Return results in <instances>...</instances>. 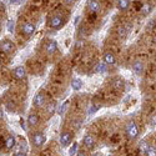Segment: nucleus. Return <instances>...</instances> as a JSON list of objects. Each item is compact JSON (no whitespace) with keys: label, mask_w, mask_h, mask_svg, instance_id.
Instances as JSON below:
<instances>
[{"label":"nucleus","mask_w":156,"mask_h":156,"mask_svg":"<svg viewBox=\"0 0 156 156\" xmlns=\"http://www.w3.org/2000/svg\"><path fill=\"white\" fill-rule=\"evenodd\" d=\"M83 142H84V145L87 147V149H94L95 146V139L93 135H90V134H86L83 139Z\"/></svg>","instance_id":"obj_12"},{"label":"nucleus","mask_w":156,"mask_h":156,"mask_svg":"<svg viewBox=\"0 0 156 156\" xmlns=\"http://www.w3.org/2000/svg\"><path fill=\"white\" fill-rule=\"evenodd\" d=\"M94 156H102V155H101V154H95Z\"/></svg>","instance_id":"obj_37"},{"label":"nucleus","mask_w":156,"mask_h":156,"mask_svg":"<svg viewBox=\"0 0 156 156\" xmlns=\"http://www.w3.org/2000/svg\"><path fill=\"white\" fill-rule=\"evenodd\" d=\"M55 109H56V104H55V102H51L50 105L48 106V112H49V114H53V112L55 111Z\"/></svg>","instance_id":"obj_25"},{"label":"nucleus","mask_w":156,"mask_h":156,"mask_svg":"<svg viewBox=\"0 0 156 156\" xmlns=\"http://www.w3.org/2000/svg\"><path fill=\"white\" fill-rule=\"evenodd\" d=\"M15 142H16L15 136H14V135H9V136L6 137V140H5V147H6L8 150H11L12 147L15 146Z\"/></svg>","instance_id":"obj_17"},{"label":"nucleus","mask_w":156,"mask_h":156,"mask_svg":"<svg viewBox=\"0 0 156 156\" xmlns=\"http://www.w3.org/2000/svg\"><path fill=\"white\" fill-rule=\"evenodd\" d=\"M86 9L89 10L90 14H98L101 9V5L98 0H87L86 3Z\"/></svg>","instance_id":"obj_5"},{"label":"nucleus","mask_w":156,"mask_h":156,"mask_svg":"<svg viewBox=\"0 0 156 156\" xmlns=\"http://www.w3.org/2000/svg\"><path fill=\"white\" fill-rule=\"evenodd\" d=\"M27 121H28L29 127H36L39 125V121H40V118H39V115L36 112H30Z\"/></svg>","instance_id":"obj_10"},{"label":"nucleus","mask_w":156,"mask_h":156,"mask_svg":"<svg viewBox=\"0 0 156 156\" xmlns=\"http://www.w3.org/2000/svg\"><path fill=\"white\" fill-rule=\"evenodd\" d=\"M98 71L100 73V74H102V73H106V70H108V65L104 62V61H100L99 64H98Z\"/></svg>","instance_id":"obj_21"},{"label":"nucleus","mask_w":156,"mask_h":156,"mask_svg":"<svg viewBox=\"0 0 156 156\" xmlns=\"http://www.w3.org/2000/svg\"><path fill=\"white\" fill-rule=\"evenodd\" d=\"M15 156H28V155H27V154H24V152H18Z\"/></svg>","instance_id":"obj_33"},{"label":"nucleus","mask_w":156,"mask_h":156,"mask_svg":"<svg viewBox=\"0 0 156 156\" xmlns=\"http://www.w3.org/2000/svg\"><path fill=\"white\" fill-rule=\"evenodd\" d=\"M33 105L35 108H43L45 105V94L44 93H37L35 95V98H34Z\"/></svg>","instance_id":"obj_8"},{"label":"nucleus","mask_w":156,"mask_h":156,"mask_svg":"<svg viewBox=\"0 0 156 156\" xmlns=\"http://www.w3.org/2000/svg\"><path fill=\"white\" fill-rule=\"evenodd\" d=\"M23 2H24V0H11L10 3H11L12 5H19V4H21Z\"/></svg>","instance_id":"obj_30"},{"label":"nucleus","mask_w":156,"mask_h":156,"mask_svg":"<svg viewBox=\"0 0 156 156\" xmlns=\"http://www.w3.org/2000/svg\"><path fill=\"white\" fill-rule=\"evenodd\" d=\"M66 108H68V102H65V105H61V108L59 109V114L62 115L65 111H66Z\"/></svg>","instance_id":"obj_27"},{"label":"nucleus","mask_w":156,"mask_h":156,"mask_svg":"<svg viewBox=\"0 0 156 156\" xmlns=\"http://www.w3.org/2000/svg\"><path fill=\"white\" fill-rule=\"evenodd\" d=\"M79 149V145H77V142H74V144L70 146V150H69V155L70 156H76V154H77V150Z\"/></svg>","instance_id":"obj_20"},{"label":"nucleus","mask_w":156,"mask_h":156,"mask_svg":"<svg viewBox=\"0 0 156 156\" xmlns=\"http://www.w3.org/2000/svg\"><path fill=\"white\" fill-rule=\"evenodd\" d=\"M12 74H14V77L16 80H24L27 77V69L24 66H16Z\"/></svg>","instance_id":"obj_9"},{"label":"nucleus","mask_w":156,"mask_h":156,"mask_svg":"<svg viewBox=\"0 0 156 156\" xmlns=\"http://www.w3.org/2000/svg\"><path fill=\"white\" fill-rule=\"evenodd\" d=\"M45 50L49 55H54L58 50V43L56 40H49L46 43V46H45Z\"/></svg>","instance_id":"obj_11"},{"label":"nucleus","mask_w":156,"mask_h":156,"mask_svg":"<svg viewBox=\"0 0 156 156\" xmlns=\"http://www.w3.org/2000/svg\"><path fill=\"white\" fill-rule=\"evenodd\" d=\"M71 86H73L74 90H76V91H77V90H80L83 87V81L80 79H74L71 81Z\"/></svg>","instance_id":"obj_19"},{"label":"nucleus","mask_w":156,"mask_h":156,"mask_svg":"<svg viewBox=\"0 0 156 156\" xmlns=\"http://www.w3.org/2000/svg\"><path fill=\"white\" fill-rule=\"evenodd\" d=\"M126 134H127V137L130 140H135L139 136V126H137V124L134 120L127 122V125H126Z\"/></svg>","instance_id":"obj_2"},{"label":"nucleus","mask_w":156,"mask_h":156,"mask_svg":"<svg viewBox=\"0 0 156 156\" xmlns=\"http://www.w3.org/2000/svg\"><path fill=\"white\" fill-rule=\"evenodd\" d=\"M34 31H35V25L31 24V23H25V24L23 25V28H21L23 35L27 36V37L31 36V35L34 34Z\"/></svg>","instance_id":"obj_7"},{"label":"nucleus","mask_w":156,"mask_h":156,"mask_svg":"<svg viewBox=\"0 0 156 156\" xmlns=\"http://www.w3.org/2000/svg\"><path fill=\"white\" fill-rule=\"evenodd\" d=\"M65 24H66V16H64L62 12H55V14L50 18V28L54 30L61 29Z\"/></svg>","instance_id":"obj_1"},{"label":"nucleus","mask_w":156,"mask_h":156,"mask_svg":"<svg viewBox=\"0 0 156 156\" xmlns=\"http://www.w3.org/2000/svg\"><path fill=\"white\" fill-rule=\"evenodd\" d=\"M133 70H134L135 74L140 75L142 73V70H144V62H142L141 60H136L134 62V65H133Z\"/></svg>","instance_id":"obj_16"},{"label":"nucleus","mask_w":156,"mask_h":156,"mask_svg":"<svg viewBox=\"0 0 156 156\" xmlns=\"http://www.w3.org/2000/svg\"><path fill=\"white\" fill-rule=\"evenodd\" d=\"M73 141V134L69 133V131H62L61 135H60V145L62 147H66L71 144Z\"/></svg>","instance_id":"obj_6"},{"label":"nucleus","mask_w":156,"mask_h":156,"mask_svg":"<svg viewBox=\"0 0 156 156\" xmlns=\"http://www.w3.org/2000/svg\"><path fill=\"white\" fill-rule=\"evenodd\" d=\"M130 5H131V0H118V9L121 11L129 10Z\"/></svg>","instance_id":"obj_14"},{"label":"nucleus","mask_w":156,"mask_h":156,"mask_svg":"<svg viewBox=\"0 0 156 156\" xmlns=\"http://www.w3.org/2000/svg\"><path fill=\"white\" fill-rule=\"evenodd\" d=\"M76 156H87V154H86V152H84V151H77Z\"/></svg>","instance_id":"obj_32"},{"label":"nucleus","mask_w":156,"mask_h":156,"mask_svg":"<svg viewBox=\"0 0 156 156\" xmlns=\"http://www.w3.org/2000/svg\"><path fill=\"white\" fill-rule=\"evenodd\" d=\"M6 109H8L9 111H11V112H15V111H16V106H15V104L12 102V101H9V102L6 104Z\"/></svg>","instance_id":"obj_23"},{"label":"nucleus","mask_w":156,"mask_h":156,"mask_svg":"<svg viewBox=\"0 0 156 156\" xmlns=\"http://www.w3.org/2000/svg\"><path fill=\"white\" fill-rule=\"evenodd\" d=\"M2 119H3V111L0 110V120H2Z\"/></svg>","instance_id":"obj_36"},{"label":"nucleus","mask_w":156,"mask_h":156,"mask_svg":"<svg viewBox=\"0 0 156 156\" xmlns=\"http://www.w3.org/2000/svg\"><path fill=\"white\" fill-rule=\"evenodd\" d=\"M14 28H15L14 20H9V23H8V30H9L10 33H12V31H14Z\"/></svg>","instance_id":"obj_24"},{"label":"nucleus","mask_w":156,"mask_h":156,"mask_svg":"<svg viewBox=\"0 0 156 156\" xmlns=\"http://www.w3.org/2000/svg\"><path fill=\"white\" fill-rule=\"evenodd\" d=\"M79 20H80V16H77V18L75 19V25H77V23H79Z\"/></svg>","instance_id":"obj_35"},{"label":"nucleus","mask_w":156,"mask_h":156,"mask_svg":"<svg viewBox=\"0 0 156 156\" xmlns=\"http://www.w3.org/2000/svg\"><path fill=\"white\" fill-rule=\"evenodd\" d=\"M125 87V81L122 79H116L112 81V89L116 90V91H121V90H124Z\"/></svg>","instance_id":"obj_15"},{"label":"nucleus","mask_w":156,"mask_h":156,"mask_svg":"<svg viewBox=\"0 0 156 156\" xmlns=\"http://www.w3.org/2000/svg\"><path fill=\"white\" fill-rule=\"evenodd\" d=\"M98 109H99V106H98V105H94V106H91V108H90V111H89V114L91 115V114L96 112V111H98Z\"/></svg>","instance_id":"obj_28"},{"label":"nucleus","mask_w":156,"mask_h":156,"mask_svg":"<svg viewBox=\"0 0 156 156\" xmlns=\"http://www.w3.org/2000/svg\"><path fill=\"white\" fill-rule=\"evenodd\" d=\"M146 156H156V147L155 146H149L147 150L145 151Z\"/></svg>","instance_id":"obj_22"},{"label":"nucleus","mask_w":156,"mask_h":156,"mask_svg":"<svg viewBox=\"0 0 156 156\" xmlns=\"http://www.w3.org/2000/svg\"><path fill=\"white\" fill-rule=\"evenodd\" d=\"M104 62H105L106 65H114L116 62V58L112 53H110V51H108V53L104 54Z\"/></svg>","instance_id":"obj_13"},{"label":"nucleus","mask_w":156,"mask_h":156,"mask_svg":"<svg viewBox=\"0 0 156 156\" xmlns=\"http://www.w3.org/2000/svg\"><path fill=\"white\" fill-rule=\"evenodd\" d=\"M151 125H152V126H155V115H154V118L151 119Z\"/></svg>","instance_id":"obj_34"},{"label":"nucleus","mask_w":156,"mask_h":156,"mask_svg":"<svg viewBox=\"0 0 156 156\" xmlns=\"http://www.w3.org/2000/svg\"><path fill=\"white\" fill-rule=\"evenodd\" d=\"M46 141V136L43 133H35L31 136V144L34 147H41Z\"/></svg>","instance_id":"obj_4"},{"label":"nucleus","mask_w":156,"mask_h":156,"mask_svg":"<svg viewBox=\"0 0 156 156\" xmlns=\"http://www.w3.org/2000/svg\"><path fill=\"white\" fill-rule=\"evenodd\" d=\"M76 2H77V0H64V3L68 4V5H74Z\"/></svg>","instance_id":"obj_29"},{"label":"nucleus","mask_w":156,"mask_h":156,"mask_svg":"<svg viewBox=\"0 0 156 156\" xmlns=\"http://www.w3.org/2000/svg\"><path fill=\"white\" fill-rule=\"evenodd\" d=\"M147 147H149V145H147L146 141H144V142H141V144H140V150H141L142 152H145V151L147 150Z\"/></svg>","instance_id":"obj_26"},{"label":"nucleus","mask_w":156,"mask_h":156,"mask_svg":"<svg viewBox=\"0 0 156 156\" xmlns=\"http://www.w3.org/2000/svg\"><path fill=\"white\" fill-rule=\"evenodd\" d=\"M119 34H120V36H121V37H122V36H125V28H122V27H121V28L119 29Z\"/></svg>","instance_id":"obj_31"},{"label":"nucleus","mask_w":156,"mask_h":156,"mask_svg":"<svg viewBox=\"0 0 156 156\" xmlns=\"http://www.w3.org/2000/svg\"><path fill=\"white\" fill-rule=\"evenodd\" d=\"M151 11H152V5H151V4H144V5H142V8H141V14L144 15V16L149 15Z\"/></svg>","instance_id":"obj_18"},{"label":"nucleus","mask_w":156,"mask_h":156,"mask_svg":"<svg viewBox=\"0 0 156 156\" xmlns=\"http://www.w3.org/2000/svg\"><path fill=\"white\" fill-rule=\"evenodd\" d=\"M0 50L5 54H12V53H15L16 46L11 40H9V39H4V40L0 41Z\"/></svg>","instance_id":"obj_3"}]
</instances>
